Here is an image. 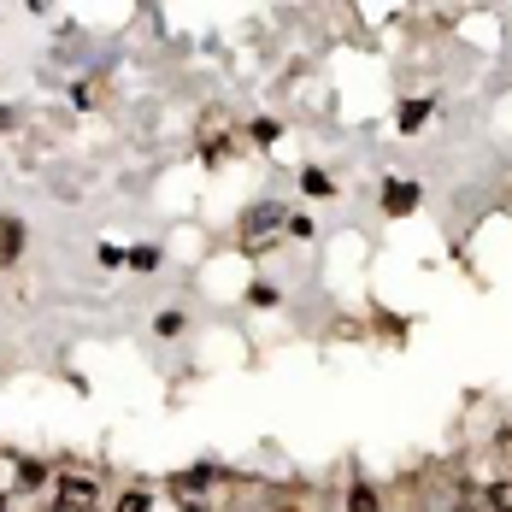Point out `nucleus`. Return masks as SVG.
Instances as JSON below:
<instances>
[{
  "mask_svg": "<svg viewBox=\"0 0 512 512\" xmlns=\"http://www.w3.org/2000/svg\"><path fill=\"white\" fill-rule=\"evenodd\" d=\"M283 230H289V212L277 201H254L242 212V236H236V242H242V254H265Z\"/></svg>",
  "mask_w": 512,
  "mask_h": 512,
  "instance_id": "1",
  "label": "nucleus"
},
{
  "mask_svg": "<svg viewBox=\"0 0 512 512\" xmlns=\"http://www.w3.org/2000/svg\"><path fill=\"white\" fill-rule=\"evenodd\" d=\"M48 512H101V483L83 477V471H65L53 483V507Z\"/></svg>",
  "mask_w": 512,
  "mask_h": 512,
  "instance_id": "2",
  "label": "nucleus"
},
{
  "mask_svg": "<svg viewBox=\"0 0 512 512\" xmlns=\"http://www.w3.org/2000/svg\"><path fill=\"white\" fill-rule=\"evenodd\" d=\"M418 201H424V189H418V183H407V177H395V183L383 189V212H389V218H407V212H418Z\"/></svg>",
  "mask_w": 512,
  "mask_h": 512,
  "instance_id": "3",
  "label": "nucleus"
},
{
  "mask_svg": "<svg viewBox=\"0 0 512 512\" xmlns=\"http://www.w3.org/2000/svg\"><path fill=\"white\" fill-rule=\"evenodd\" d=\"M24 248V230H18V218H0V265H12Z\"/></svg>",
  "mask_w": 512,
  "mask_h": 512,
  "instance_id": "4",
  "label": "nucleus"
},
{
  "mask_svg": "<svg viewBox=\"0 0 512 512\" xmlns=\"http://www.w3.org/2000/svg\"><path fill=\"white\" fill-rule=\"evenodd\" d=\"M483 507L489 512H512V477H495V483L483 489Z\"/></svg>",
  "mask_w": 512,
  "mask_h": 512,
  "instance_id": "5",
  "label": "nucleus"
},
{
  "mask_svg": "<svg viewBox=\"0 0 512 512\" xmlns=\"http://www.w3.org/2000/svg\"><path fill=\"white\" fill-rule=\"evenodd\" d=\"M348 512H383V495H377V489H365V483H354V495H348Z\"/></svg>",
  "mask_w": 512,
  "mask_h": 512,
  "instance_id": "6",
  "label": "nucleus"
},
{
  "mask_svg": "<svg viewBox=\"0 0 512 512\" xmlns=\"http://www.w3.org/2000/svg\"><path fill=\"white\" fill-rule=\"evenodd\" d=\"M301 189H307V195H330L336 183H330V171H318V165H307V171H301Z\"/></svg>",
  "mask_w": 512,
  "mask_h": 512,
  "instance_id": "7",
  "label": "nucleus"
},
{
  "mask_svg": "<svg viewBox=\"0 0 512 512\" xmlns=\"http://www.w3.org/2000/svg\"><path fill=\"white\" fill-rule=\"evenodd\" d=\"M424 118H430V101H407V106H401V130H407V136L424 124Z\"/></svg>",
  "mask_w": 512,
  "mask_h": 512,
  "instance_id": "8",
  "label": "nucleus"
},
{
  "mask_svg": "<svg viewBox=\"0 0 512 512\" xmlns=\"http://www.w3.org/2000/svg\"><path fill=\"white\" fill-rule=\"evenodd\" d=\"M118 512H154V495H148V489H130V495L118 501Z\"/></svg>",
  "mask_w": 512,
  "mask_h": 512,
  "instance_id": "9",
  "label": "nucleus"
},
{
  "mask_svg": "<svg viewBox=\"0 0 512 512\" xmlns=\"http://www.w3.org/2000/svg\"><path fill=\"white\" fill-rule=\"evenodd\" d=\"M183 324H189V318H183V312H159V336H183Z\"/></svg>",
  "mask_w": 512,
  "mask_h": 512,
  "instance_id": "10",
  "label": "nucleus"
},
{
  "mask_svg": "<svg viewBox=\"0 0 512 512\" xmlns=\"http://www.w3.org/2000/svg\"><path fill=\"white\" fill-rule=\"evenodd\" d=\"M289 236H295V242H312V236H318V224H312V218H289Z\"/></svg>",
  "mask_w": 512,
  "mask_h": 512,
  "instance_id": "11",
  "label": "nucleus"
},
{
  "mask_svg": "<svg viewBox=\"0 0 512 512\" xmlns=\"http://www.w3.org/2000/svg\"><path fill=\"white\" fill-rule=\"evenodd\" d=\"M130 265H136V271H154L159 254H154V248H136V254H130Z\"/></svg>",
  "mask_w": 512,
  "mask_h": 512,
  "instance_id": "12",
  "label": "nucleus"
},
{
  "mask_svg": "<svg viewBox=\"0 0 512 512\" xmlns=\"http://www.w3.org/2000/svg\"><path fill=\"white\" fill-rule=\"evenodd\" d=\"M454 512H489V507H477V501H460V507H454Z\"/></svg>",
  "mask_w": 512,
  "mask_h": 512,
  "instance_id": "13",
  "label": "nucleus"
},
{
  "mask_svg": "<svg viewBox=\"0 0 512 512\" xmlns=\"http://www.w3.org/2000/svg\"><path fill=\"white\" fill-rule=\"evenodd\" d=\"M0 512H6V495H0Z\"/></svg>",
  "mask_w": 512,
  "mask_h": 512,
  "instance_id": "14",
  "label": "nucleus"
}]
</instances>
